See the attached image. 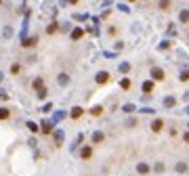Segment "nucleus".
I'll use <instances>...</instances> for the list:
<instances>
[{
  "instance_id": "nucleus-12",
  "label": "nucleus",
  "mask_w": 189,
  "mask_h": 176,
  "mask_svg": "<svg viewBox=\"0 0 189 176\" xmlns=\"http://www.w3.org/2000/svg\"><path fill=\"white\" fill-rule=\"evenodd\" d=\"M82 29H80V27H78V29H74V32H71V38H74V40H78V38H82Z\"/></svg>"
},
{
  "instance_id": "nucleus-15",
  "label": "nucleus",
  "mask_w": 189,
  "mask_h": 176,
  "mask_svg": "<svg viewBox=\"0 0 189 176\" xmlns=\"http://www.w3.org/2000/svg\"><path fill=\"white\" fill-rule=\"evenodd\" d=\"M151 88H154V84H151V82H145V84H143V92H151Z\"/></svg>"
},
{
  "instance_id": "nucleus-23",
  "label": "nucleus",
  "mask_w": 189,
  "mask_h": 176,
  "mask_svg": "<svg viewBox=\"0 0 189 176\" xmlns=\"http://www.w3.org/2000/svg\"><path fill=\"white\" fill-rule=\"evenodd\" d=\"M128 2H137V0H128Z\"/></svg>"
},
{
  "instance_id": "nucleus-20",
  "label": "nucleus",
  "mask_w": 189,
  "mask_h": 176,
  "mask_svg": "<svg viewBox=\"0 0 189 176\" xmlns=\"http://www.w3.org/2000/svg\"><path fill=\"white\" fill-rule=\"evenodd\" d=\"M38 96H40V99H44V96H46V88H42V90H38Z\"/></svg>"
},
{
  "instance_id": "nucleus-1",
  "label": "nucleus",
  "mask_w": 189,
  "mask_h": 176,
  "mask_svg": "<svg viewBox=\"0 0 189 176\" xmlns=\"http://www.w3.org/2000/svg\"><path fill=\"white\" fill-rule=\"evenodd\" d=\"M151 78H154L155 82L164 80V69H158V67H154V69H151Z\"/></svg>"
},
{
  "instance_id": "nucleus-16",
  "label": "nucleus",
  "mask_w": 189,
  "mask_h": 176,
  "mask_svg": "<svg viewBox=\"0 0 189 176\" xmlns=\"http://www.w3.org/2000/svg\"><path fill=\"white\" fill-rule=\"evenodd\" d=\"M90 113H93V115H101V113H103V107H93Z\"/></svg>"
},
{
  "instance_id": "nucleus-13",
  "label": "nucleus",
  "mask_w": 189,
  "mask_h": 176,
  "mask_svg": "<svg viewBox=\"0 0 189 176\" xmlns=\"http://www.w3.org/2000/svg\"><path fill=\"white\" fill-rule=\"evenodd\" d=\"M137 170H139V174H147V172H149V168H147L145 164H139V168H137Z\"/></svg>"
},
{
  "instance_id": "nucleus-24",
  "label": "nucleus",
  "mask_w": 189,
  "mask_h": 176,
  "mask_svg": "<svg viewBox=\"0 0 189 176\" xmlns=\"http://www.w3.org/2000/svg\"><path fill=\"white\" fill-rule=\"evenodd\" d=\"M71 2H78V0H71Z\"/></svg>"
},
{
  "instance_id": "nucleus-9",
  "label": "nucleus",
  "mask_w": 189,
  "mask_h": 176,
  "mask_svg": "<svg viewBox=\"0 0 189 176\" xmlns=\"http://www.w3.org/2000/svg\"><path fill=\"white\" fill-rule=\"evenodd\" d=\"M34 88H36V90H42V88H44V82H42V78H36V80H34Z\"/></svg>"
},
{
  "instance_id": "nucleus-4",
  "label": "nucleus",
  "mask_w": 189,
  "mask_h": 176,
  "mask_svg": "<svg viewBox=\"0 0 189 176\" xmlns=\"http://www.w3.org/2000/svg\"><path fill=\"white\" fill-rule=\"evenodd\" d=\"M90 155H93V149H90V147H84L82 151H80V157H82V159H90Z\"/></svg>"
},
{
  "instance_id": "nucleus-25",
  "label": "nucleus",
  "mask_w": 189,
  "mask_h": 176,
  "mask_svg": "<svg viewBox=\"0 0 189 176\" xmlns=\"http://www.w3.org/2000/svg\"><path fill=\"white\" fill-rule=\"evenodd\" d=\"M0 4H2V0H0Z\"/></svg>"
},
{
  "instance_id": "nucleus-18",
  "label": "nucleus",
  "mask_w": 189,
  "mask_h": 176,
  "mask_svg": "<svg viewBox=\"0 0 189 176\" xmlns=\"http://www.w3.org/2000/svg\"><path fill=\"white\" fill-rule=\"evenodd\" d=\"M93 141H95V143H99V141H103V134H99V132H97V134H95V136H93Z\"/></svg>"
},
{
  "instance_id": "nucleus-19",
  "label": "nucleus",
  "mask_w": 189,
  "mask_h": 176,
  "mask_svg": "<svg viewBox=\"0 0 189 176\" xmlns=\"http://www.w3.org/2000/svg\"><path fill=\"white\" fill-rule=\"evenodd\" d=\"M27 128L32 130V132H38V126H36V124H32V122H30V124H27Z\"/></svg>"
},
{
  "instance_id": "nucleus-14",
  "label": "nucleus",
  "mask_w": 189,
  "mask_h": 176,
  "mask_svg": "<svg viewBox=\"0 0 189 176\" xmlns=\"http://www.w3.org/2000/svg\"><path fill=\"white\" fill-rule=\"evenodd\" d=\"M120 86H122L124 90H130V86H132V84H130V80H122V82H120Z\"/></svg>"
},
{
  "instance_id": "nucleus-2",
  "label": "nucleus",
  "mask_w": 189,
  "mask_h": 176,
  "mask_svg": "<svg viewBox=\"0 0 189 176\" xmlns=\"http://www.w3.org/2000/svg\"><path fill=\"white\" fill-rule=\"evenodd\" d=\"M21 44H23V48H32V46H36V44H38V38H36V36H32V38H25Z\"/></svg>"
},
{
  "instance_id": "nucleus-17",
  "label": "nucleus",
  "mask_w": 189,
  "mask_h": 176,
  "mask_svg": "<svg viewBox=\"0 0 189 176\" xmlns=\"http://www.w3.org/2000/svg\"><path fill=\"white\" fill-rule=\"evenodd\" d=\"M57 29H59V27H57V23H50V25L46 27V32H48V34H55Z\"/></svg>"
},
{
  "instance_id": "nucleus-10",
  "label": "nucleus",
  "mask_w": 189,
  "mask_h": 176,
  "mask_svg": "<svg viewBox=\"0 0 189 176\" xmlns=\"http://www.w3.org/2000/svg\"><path fill=\"white\" fill-rule=\"evenodd\" d=\"M42 132H44V134H50V132H53V124L44 122V124H42Z\"/></svg>"
},
{
  "instance_id": "nucleus-7",
  "label": "nucleus",
  "mask_w": 189,
  "mask_h": 176,
  "mask_svg": "<svg viewBox=\"0 0 189 176\" xmlns=\"http://www.w3.org/2000/svg\"><path fill=\"white\" fill-rule=\"evenodd\" d=\"M179 19H181V23H187V21H189V11H187V9H183V11H181Z\"/></svg>"
},
{
  "instance_id": "nucleus-6",
  "label": "nucleus",
  "mask_w": 189,
  "mask_h": 176,
  "mask_svg": "<svg viewBox=\"0 0 189 176\" xmlns=\"http://www.w3.org/2000/svg\"><path fill=\"white\" fill-rule=\"evenodd\" d=\"M162 128H164V122H162V119H155L154 124H151V130H154V132H160Z\"/></svg>"
},
{
  "instance_id": "nucleus-22",
  "label": "nucleus",
  "mask_w": 189,
  "mask_h": 176,
  "mask_svg": "<svg viewBox=\"0 0 189 176\" xmlns=\"http://www.w3.org/2000/svg\"><path fill=\"white\" fill-rule=\"evenodd\" d=\"M185 141H187V143H189V134H185Z\"/></svg>"
},
{
  "instance_id": "nucleus-3",
  "label": "nucleus",
  "mask_w": 189,
  "mask_h": 176,
  "mask_svg": "<svg viewBox=\"0 0 189 176\" xmlns=\"http://www.w3.org/2000/svg\"><path fill=\"white\" fill-rule=\"evenodd\" d=\"M109 80V73L107 71H101V73H97V84H105Z\"/></svg>"
},
{
  "instance_id": "nucleus-21",
  "label": "nucleus",
  "mask_w": 189,
  "mask_h": 176,
  "mask_svg": "<svg viewBox=\"0 0 189 176\" xmlns=\"http://www.w3.org/2000/svg\"><path fill=\"white\" fill-rule=\"evenodd\" d=\"M19 69H21V67H19L17 63H15V65H13V67H11V71H13V73H19Z\"/></svg>"
},
{
  "instance_id": "nucleus-8",
  "label": "nucleus",
  "mask_w": 189,
  "mask_h": 176,
  "mask_svg": "<svg viewBox=\"0 0 189 176\" xmlns=\"http://www.w3.org/2000/svg\"><path fill=\"white\" fill-rule=\"evenodd\" d=\"M11 117V111L6 107H0V119H9Z\"/></svg>"
},
{
  "instance_id": "nucleus-5",
  "label": "nucleus",
  "mask_w": 189,
  "mask_h": 176,
  "mask_svg": "<svg viewBox=\"0 0 189 176\" xmlns=\"http://www.w3.org/2000/svg\"><path fill=\"white\" fill-rule=\"evenodd\" d=\"M170 4H172L170 0H160V2H158V6H160V11H170Z\"/></svg>"
},
{
  "instance_id": "nucleus-11",
  "label": "nucleus",
  "mask_w": 189,
  "mask_h": 176,
  "mask_svg": "<svg viewBox=\"0 0 189 176\" xmlns=\"http://www.w3.org/2000/svg\"><path fill=\"white\" fill-rule=\"evenodd\" d=\"M80 115H82V107H74V111H71V117H74V119H78Z\"/></svg>"
}]
</instances>
